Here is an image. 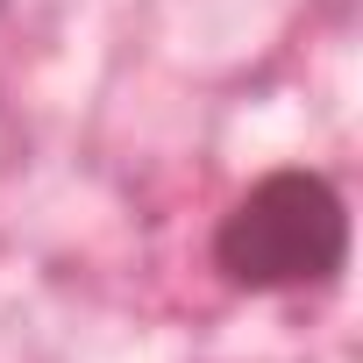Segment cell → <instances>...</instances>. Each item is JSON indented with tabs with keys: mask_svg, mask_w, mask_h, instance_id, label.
Segmentation results:
<instances>
[{
	"mask_svg": "<svg viewBox=\"0 0 363 363\" xmlns=\"http://www.w3.org/2000/svg\"><path fill=\"white\" fill-rule=\"evenodd\" d=\"M207 264L242 299L335 292L349 271V200L328 171L278 164L221 207L207 235Z\"/></svg>",
	"mask_w": 363,
	"mask_h": 363,
	"instance_id": "cell-1",
	"label": "cell"
}]
</instances>
